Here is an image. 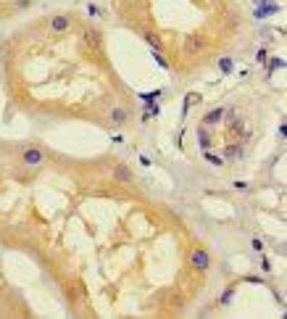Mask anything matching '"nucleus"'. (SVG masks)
<instances>
[{
	"instance_id": "obj_1",
	"label": "nucleus",
	"mask_w": 287,
	"mask_h": 319,
	"mask_svg": "<svg viewBox=\"0 0 287 319\" xmlns=\"http://www.w3.org/2000/svg\"><path fill=\"white\" fill-rule=\"evenodd\" d=\"M82 45L93 53V56L103 58V53H106V37L98 26H85L82 29Z\"/></svg>"
},
{
	"instance_id": "obj_2",
	"label": "nucleus",
	"mask_w": 287,
	"mask_h": 319,
	"mask_svg": "<svg viewBox=\"0 0 287 319\" xmlns=\"http://www.w3.org/2000/svg\"><path fill=\"white\" fill-rule=\"evenodd\" d=\"M71 26H74V16H71V13H53V16H48V21H45V29L50 34H56V37L71 32Z\"/></svg>"
},
{
	"instance_id": "obj_3",
	"label": "nucleus",
	"mask_w": 287,
	"mask_h": 319,
	"mask_svg": "<svg viewBox=\"0 0 287 319\" xmlns=\"http://www.w3.org/2000/svg\"><path fill=\"white\" fill-rule=\"evenodd\" d=\"M21 164L24 166H43L45 164V151L40 148V145H27V148L21 151Z\"/></svg>"
},
{
	"instance_id": "obj_4",
	"label": "nucleus",
	"mask_w": 287,
	"mask_h": 319,
	"mask_svg": "<svg viewBox=\"0 0 287 319\" xmlns=\"http://www.w3.org/2000/svg\"><path fill=\"white\" fill-rule=\"evenodd\" d=\"M187 261H190V267L195 272H208V267H211V256H208L206 248H192Z\"/></svg>"
},
{
	"instance_id": "obj_5",
	"label": "nucleus",
	"mask_w": 287,
	"mask_h": 319,
	"mask_svg": "<svg viewBox=\"0 0 287 319\" xmlns=\"http://www.w3.org/2000/svg\"><path fill=\"white\" fill-rule=\"evenodd\" d=\"M206 48H208V37H203V34H190L185 40V53H190V56H198Z\"/></svg>"
},
{
	"instance_id": "obj_6",
	"label": "nucleus",
	"mask_w": 287,
	"mask_h": 319,
	"mask_svg": "<svg viewBox=\"0 0 287 319\" xmlns=\"http://www.w3.org/2000/svg\"><path fill=\"white\" fill-rule=\"evenodd\" d=\"M129 119H132V114H129V109H124V105H113L111 114H108V122L113 127H124Z\"/></svg>"
},
{
	"instance_id": "obj_7",
	"label": "nucleus",
	"mask_w": 287,
	"mask_h": 319,
	"mask_svg": "<svg viewBox=\"0 0 287 319\" xmlns=\"http://www.w3.org/2000/svg\"><path fill=\"white\" fill-rule=\"evenodd\" d=\"M113 180L119 182V185H132V182H135V174H132V169H129L127 164H116V166H113Z\"/></svg>"
},
{
	"instance_id": "obj_8",
	"label": "nucleus",
	"mask_w": 287,
	"mask_h": 319,
	"mask_svg": "<svg viewBox=\"0 0 287 319\" xmlns=\"http://www.w3.org/2000/svg\"><path fill=\"white\" fill-rule=\"evenodd\" d=\"M142 37H145V43H148V45H150L155 53H163V50H166L163 40H161L158 34H155V32H148V29H145V32H142Z\"/></svg>"
},
{
	"instance_id": "obj_9",
	"label": "nucleus",
	"mask_w": 287,
	"mask_h": 319,
	"mask_svg": "<svg viewBox=\"0 0 287 319\" xmlns=\"http://www.w3.org/2000/svg\"><path fill=\"white\" fill-rule=\"evenodd\" d=\"M221 116H224V109H214V111H208V114L203 116V124H206V127L219 124V122H221Z\"/></svg>"
},
{
	"instance_id": "obj_10",
	"label": "nucleus",
	"mask_w": 287,
	"mask_h": 319,
	"mask_svg": "<svg viewBox=\"0 0 287 319\" xmlns=\"http://www.w3.org/2000/svg\"><path fill=\"white\" fill-rule=\"evenodd\" d=\"M224 156H229V158L240 156V145H227V148H224Z\"/></svg>"
},
{
	"instance_id": "obj_11",
	"label": "nucleus",
	"mask_w": 287,
	"mask_h": 319,
	"mask_svg": "<svg viewBox=\"0 0 287 319\" xmlns=\"http://www.w3.org/2000/svg\"><path fill=\"white\" fill-rule=\"evenodd\" d=\"M14 6H16V8H29L32 0H14Z\"/></svg>"
},
{
	"instance_id": "obj_12",
	"label": "nucleus",
	"mask_w": 287,
	"mask_h": 319,
	"mask_svg": "<svg viewBox=\"0 0 287 319\" xmlns=\"http://www.w3.org/2000/svg\"><path fill=\"white\" fill-rule=\"evenodd\" d=\"M195 3H200V6H208V3H211V0H195Z\"/></svg>"
},
{
	"instance_id": "obj_13",
	"label": "nucleus",
	"mask_w": 287,
	"mask_h": 319,
	"mask_svg": "<svg viewBox=\"0 0 287 319\" xmlns=\"http://www.w3.org/2000/svg\"><path fill=\"white\" fill-rule=\"evenodd\" d=\"M3 16H6V8H3V6H0V19H3Z\"/></svg>"
}]
</instances>
